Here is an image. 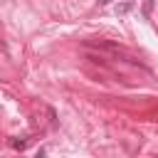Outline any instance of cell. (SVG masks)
<instances>
[{"label":"cell","instance_id":"7a4b0ae2","mask_svg":"<svg viewBox=\"0 0 158 158\" xmlns=\"http://www.w3.org/2000/svg\"><path fill=\"white\" fill-rule=\"evenodd\" d=\"M10 146H12L15 151H25V148H27V138H22V141H17V138H12V141H10Z\"/></svg>","mask_w":158,"mask_h":158},{"label":"cell","instance_id":"277c9868","mask_svg":"<svg viewBox=\"0 0 158 158\" xmlns=\"http://www.w3.org/2000/svg\"><path fill=\"white\" fill-rule=\"evenodd\" d=\"M35 158H47V151H44V148H40V151L35 153Z\"/></svg>","mask_w":158,"mask_h":158},{"label":"cell","instance_id":"3957f363","mask_svg":"<svg viewBox=\"0 0 158 158\" xmlns=\"http://www.w3.org/2000/svg\"><path fill=\"white\" fill-rule=\"evenodd\" d=\"M151 10H153V0H143V17L146 20L151 17Z\"/></svg>","mask_w":158,"mask_h":158},{"label":"cell","instance_id":"5b68a950","mask_svg":"<svg viewBox=\"0 0 158 158\" xmlns=\"http://www.w3.org/2000/svg\"><path fill=\"white\" fill-rule=\"evenodd\" d=\"M109 2H111V0H99V5H109Z\"/></svg>","mask_w":158,"mask_h":158},{"label":"cell","instance_id":"6da1fadb","mask_svg":"<svg viewBox=\"0 0 158 158\" xmlns=\"http://www.w3.org/2000/svg\"><path fill=\"white\" fill-rule=\"evenodd\" d=\"M133 5H136L133 0H126V2H121V5L116 7V12H118V15H126V12H131V10H133Z\"/></svg>","mask_w":158,"mask_h":158}]
</instances>
